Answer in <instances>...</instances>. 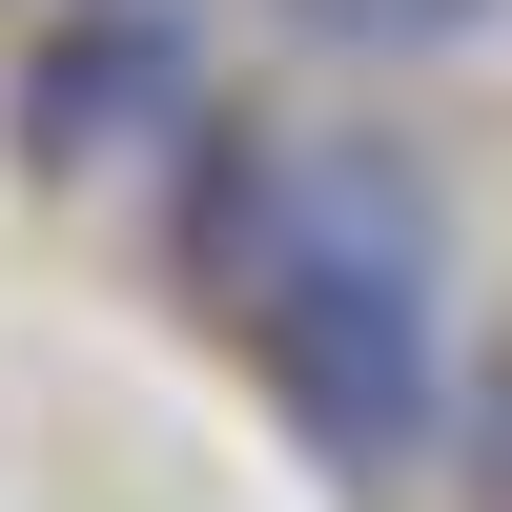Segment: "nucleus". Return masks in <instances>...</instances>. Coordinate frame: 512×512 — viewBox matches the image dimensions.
Here are the masks:
<instances>
[{
    "label": "nucleus",
    "instance_id": "obj_4",
    "mask_svg": "<svg viewBox=\"0 0 512 512\" xmlns=\"http://www.w3.org/2000/svg\"><path fill=\"white\" fill-rule=\"evenodd\" d=\"M451 431H472V472L512 492V369H492V390H451Z\"/></svg>",
    "mask_w": 512,
    "mask_h": 512
},
{
    "label": "nucleus",
    "instance_id": "obj_2",
    "mask_svg": "<svg viewBox=\"0 0 512 512\" xmlns=\"http://www.w3.org/2000/svg\"><path fill=\"white\" fill-rule=\"evenodd\" d=\"M205 144V21L185 0H62L21 62V164H144Z\"/></svg>",
    "mask_w": 512,
    "mask_h": 512
},
{
    "label": "nucleus",
    "instance_id": "obj_1",
    "mask_svg": "<svg viewBox=\"0 0 512 512\" xmlns=\"http://www.w3.org/2000/svg\"><path fill=\"white\" fill-rule=\"evenodd\" d=\"M185 267L246 308V369L287 390L308 472H349V492L431 472V431H451V308H431V185L390 144H246L226 123Z\"/></svg>",
    "mask_w": 512,
    "mask_h": 512
},
{
    "label": "nucleus",
    "instance_id": "obj_3",
    "mask_svg": "<svg viewBox=\"0 0 512 512\" xmlns=\"http://www.w3.org/2000/svg\"><path fill=\"white\" fill-rule=\"evenodd\" d=\"M308 41H349V62H451V41H492L512 0H287Z\"/></svg>",
    "mask_w": 512,
    "mask_h": 512
}]
</instances>
